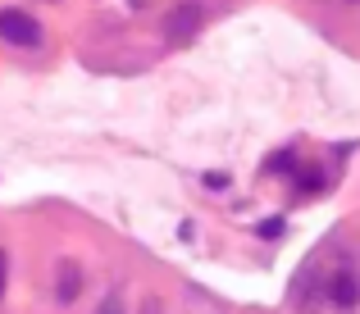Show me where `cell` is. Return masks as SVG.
<instances>
[{
    "mask_svg": "<svg viewBox=\"0 0 360 314\" xmlns=\"http://www.w3.org/2000/svg\"><path fill=\"white\" fill-rule=\"evenodd\" d=\"M0 41L9 46H41V23L23 9H0Z\"/></svg>",
    "mask_w": 360,
    "mask_h": 314,
    "instance_id": "obj_1",
    "label": "cell"
},
{
    "mask_svg": "<svg viewBox=\"0 0 360 314\" xmlns=\"http://www.w3.org/2000/svg\"><path fill=\"white\" fill-rule=\"evenodd\" d=\"M328 301H333L338 310H356L360 306V278L347 269V264L333 273V278H328Z\"/></svg>",
    "mask_w": 360,
    "mask_h": 314,
    "instance_id": "obj_2",
    "label": "cell"
},
{
    "mask_svg": "<svg viewBox=\"0 0 360 314\" xmlns=\"http://www.w3.org/2000/svg\"><path fill=\"white\" fill-rule=\"evenodd\" d=\"M165 27H169V41H187V37H196V27H201V5H196V0L178 5L174 14L165 18Z\"/></svg>",
    "mask_w": 360,
    "mask_h": 314,
    "instance_id": "obj_3",
    "label": "cell"
},
{
    "mask_svg": "<svg viewBox=\"0 0 360 314\" xmlns=\"http://www.w3.org/2000/svg\"><path fill=\"white\" fill-rule=\"evenodd\" d=\"M78 292H82V273H78V264H73V260H60V292H55V296L69 306Z\"/></svg>",
    "mask_w": 360,
    "mask_h": 314,
    "instance_id": "obj_4",
    "label": "cell"
},
{
    "mask_svg": "<svg viewBox=\"0 0 360 314\" xmlns=\"http://www.w3.org/2000/svg\"><path fill=\"white\" fill-rule=\"evenodd\" d=\"M297 164V155L292 150H278V155H269V164H264V174H283V169Z\"/></svg>",
    "mask_w": 360,
    "mask_h": 314,
    "instance_id": "obj_5",
    "label": "cell"
},
{
    "mask_svg": "<svg viewBox=\"0 0 360 314\" xmlns=\"http://www.w3.org/2000/svg\"><path fill=\"white\" fill-rule=\"evenodd\" d=\"M324 187V174L319 169H306V178H301V192H319Z\"/></svg>",
    "mask_w": 360,
    "mask_h": 314,
    "instance_id": "obj_6",
    "label": "cell"
},
{
    "mask_svg": "<svg viewBox=\"0 0 360 314\" xmlns=\"http://www.w3.org/2000/svg\"><path fill=\"white\" fill-rule=\"evenodd\" d=\"M205 187H210V192H219V187H229V174H205Z\"/></svg>",
    "mask_w": 360,
    "mask_h": 314,
    "instance_id": "obj_7",
    "label": "cell"
},
{
    "mask_svg": "<svg viewBox=\"0 0 360 314\" xmlns=\"http://www.w3.org/2000/svg\"><path fill=\"white\" fill-rule=\"evenodd\" d=\"M96 314H123V306H119V296H105L101 301V310Z\"/></svg>",
    "mask_w": 360,
    "mask_h": 314,
    "instance_id": "obj_8",
    "label": "cell"
},
{
    "mask_svg": "<svg viewBox=\"0 0 360 314\" xmlns=\"http://www.w3.org/2000/svg\"><path fill=\"white\" fill-rule=\"evenodd\" d=\"M283 233V218H269V223H260V237H278Z\"/></svg>",
    "mask_w": 360,
    "mask_h": 314,
    "instance_id": "obj_9",
    "label": "cell"
},
{
    "mask_svg": "<svg viewBox=\"0 0 360 314\" xmlns=\"http://www.w3.org/2000/svg\"><path fill=\"white\" fill-rule=\"evenodd\" d=\"M5 282H9V255L0 251V296H5Z\"/></svg>",
    "mask_w": 360,
    "mask_h": 314,
    "instance_id": "obj_10",
    "label": "cell"
}]
</instances>
